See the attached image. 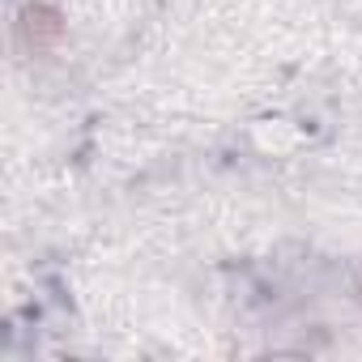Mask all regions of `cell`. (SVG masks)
Masks as SVG:
<instances>
[{
    "instance_id": "1",
    "label": "cell",
    "mask_w": 362,
    "mask_h": 362,
    "mask_svg": "<svg viewBox=\"0 0 362 362\" xmlns=\"http://www.w3.org/2000/svg\"><path fill=\"white\" fill-rule=\"evenodd\" d=\"M64 39V18L52 9V5H26L22 13H18V43L30 52V56H43V52H52L56 43Z\"/></svg>"
}]
</instances>
